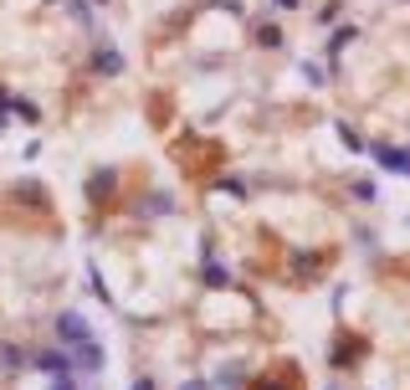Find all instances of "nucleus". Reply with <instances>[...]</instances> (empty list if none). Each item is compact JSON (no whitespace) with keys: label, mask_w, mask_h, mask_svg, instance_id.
<instances>
[{"label":"nucleus","mask_w":410,"mask_h":390,"mask_svg":"<svg viewBox=\"0 0 410 390\" xmlns=\"http://www.w3.org/2000/svg\"><path fill=\"white\" fill-rule=\"evenodd\" d=\"M364 350H370V339H364V334H343V339H334V350H329V364H334V370H354Z\"/></svg>","instance_id":"obj_1"},{"label":"nucleus","mask_w":410,"mask_h":390,"mask_svg":"<svg viewBox=\"0 0 410 390\" xmlns=\"http://www.w3.org/2000/svg\"><path fill=\"white\" fill-rule=\"evenodd\" d=\"M57 339L67 344V350H77L82 339H93V329H88V318H82V313H62L57 318Z\"/></svg>","instance_id":"obj_2"},{"label":"nucleus","mask_w":410,"mask_h":390,"mask_svg":"<svg viewBox=\"0 0 410 390\" xmlns=\"http://www.w3.org/2000/svg\"><path fill=\"white\" fill-rule=\"evenodd\" d=\"M31 364H36L41 375H72V360L62 355V350H36V355H31Z\"/></svg>","instance_id":"obj_3"},{"label":"nucleus","mask_w":410,"mask_h":390,"mask_svg":"<svg viewBox=\"0 0 410 390\" xmlns=\"http://www.w3.org/2000/svg\"><path fill=\"white\" fill-rule=\"evenodd\" d=\"M303 380H297V364H283V370H272V375H262L251 390H297Z\"/></svg>","instance_id":"obj_4"},{"label":"nucleus","mask_w":410,"mask_h":390,"mask_svg":"<svg viewBox=\"0 0 410 390\" xmlns=\"http://www.w3.org/2000/svg\"><path fill=\"white\" fill-rule=\"evenodd\" d=\"M370 155H375L385 169H395V175H410V155H405V149H390V144H370Z\"/></svg>","instance_id":"obj_5"},{"label":"nucleus","mask_w":410,"mask_h":390,"mask_svg":"<svg viewBox=\"0 0 410 390\" xmlns=\"http://www.w3.org/2000/svg\"><path fill=\"white\" fill-rule=\"evenodd\" d=\"M329 262H334V252H297V257H292V272H297V277H308V272L329 267Z\"/></svg>","instance_id":"obj_6"},{"label":"nucleus","mask_w":410,"mask_h":390,"mask_svg":"<svg viewBox=\"0 0 410 390\" xmlns=\"http://www.w3.org/2000/svg\"><path fill=\"white\" fill-rule=\"evenodd\" d=\"M113 185H118V169H98V175L88 180V195H93V201L103 206L108 195H113Z\"/></svg>","instance_id":"obj_7"},{"label":"nucleus","mask_w":410,"mask_h":390,"mask_svg":"<svg viewBox=\"0 0 410 390\" xmlns=\"http://www.w3.org/2000/svg\"><path fill=\"white\" fill-rule=\"evenodd\" d=\"M77 364H82L88 375L103 370V350H98V339H82V344H77Z\"/></svg>","instance_id":"obj_8"},{"label":"nucleus","mask_w":410,"mask_h":390,"mask_svg":"<svg viewBox=\"0 0 410 390\" xmlns=\"http://www.w3.org/2000/svg\"><path fill=\"white\" fill-rule=\"evenodd\" d=\"M93 67H98V72H103V77H118V72H123V57H118V52H113V47H103V52H98V57H93Z\"/></svg>","instance_id":"obj_9"},{"label":"nucleus","mask_w":410,"mask_h":390,"mask_svg":"<svg viewBox=\"0 0 410 390\" xmlns=\"http://www.w3.org/2000/svg\"><path fill=\"white\" fill-rule=\"evenodd\" d=\"M200 277H205L210 288H226V283H231V277H226V267L215 262V257H205V262H200Z\"/></svg>","instance_id":"obj_10"},{"label":"nucleus","mask_w":410,"mask_h":390,"mask_svg":"<svg viewBox=\"0 0 410 390\" xmlns=\"http://www.w3.org/2000/svg\"><path fill=\"white\" fill-rule=\"evenodd\" d=\"M256 41H262L267 52H277V47H283V31H277V26H256Z\"/></svg>","instance_id":"obj_11"},{"label":"nucleus","mask_w":410,"mask_h":390,"mask_svg":"<svg viewBox=\"0 0 410 390\" xmlns=\"http://www.w3.org/2000/svg\"><path fill=\"white\" fill-rule=\"evenodd\" d=\"M354 36H359V31H354V26H343V31H338V36H334V41H329V52H343V47H349V41H354Z\"/></svg>","instance_id":"obj_12"},{"label":"nucleus","mask_w":410,"mask_h":390,"mask_svg":"<svg viewBox=\"0 0 410 390\" xmlns=\"http://www.w3.org/2000/svg\"><path fill=\"white\" fill-rule=\"evenodd\" d=\"M21 360H26V355H21V350H16V344H6V350H0V364H6V370H16V364H21Z\"/></svg>","instance_id":"obj_13"},{"label":"nucleus","mask_w":410,"mask_h":390,"mask_svg":"<svg viewBox=\"0 0 410 390\" xmlns=\"http://www.w3.org/2000/svg\"><path fill=\"white\" fill-rule=\"evenodd\" d=\"M52 390H77V380L72 375H52Z\"/></svg>","instance_id":"obj_14"},{"label":"nucleus","mask_w":410,"mask_h":390,"mask_svg":"<svg viewBox=\"0 0 410 390\" xmlns=\"http://www.w3.org/2000/svg\"><path fill=\"white\" fill-rule=\"evenodd\" d=\"M134 390H154V380H149V375H139V380H134Z\"/></svg>","instance_id":"obj_15"},{"label":"nucleus","mask_w":410,"mask_h":390,"mask_svg":"<svg viewBox=\"0 0 410 390\" xmlns=\"http://www.w3.org/2000/svg\"><path fill=\"white\" fill-rule=\"evenodd\" d=\"M180 390H210V385H205V380H185Z\"/></svg>","instance_id":"obj_16"},{"label":"nucleus","mask_w":410,"mask_h":390,"mask_svg":"<svg viewBox=\"0 0 410 390\" xmlns=\"http://www.w3.org/2000/svg\"><path fill=\"white\" fill-rule=\"evenodd\" d=\"M272 6H277V11H297V0H272Z\"/></svg>","instance_id":"obj_17"},{"label":"nucleus","mask_w":410,"mask_h":390,"mask_svg":"<svg viewBox=\"0 0 410 390\" xmlns=\"http://www.w3.org/2000/svg\"><path fill=\"white\" fill-rule=\"evenodd\" d=\"M329 390H338V385H329Z\"/></svg>","instance_id":"obj_18"}]
</instances>
